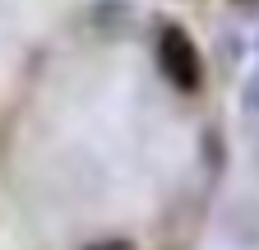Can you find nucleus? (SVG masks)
I'll return each mask as SVG.
<instances>
[{"instance_id":"1","label":"nucleus","mask_w":259,"mask_h":250,"mask_svg":"<svg viewBox=\"0 0 259 250\" xmlns=\"http://www.w3.org/2000/svg\"><path fill=\"white\" fill-rule=\"evenodd\" d=\"M153 51H157V70H162V79H167L176 93L194 98V93L204 88V51H199V42H194L181 23H162Z\"/></svg>"},{"instance_id":"2","label":"nucleus","mask_w":259,"mask_h":250,"mask_svg":"<svg viewBox=\"0 0 259 250\" xmlns=\"http://www.w3.org/2000/svg\"><path fill=\"white\" fill-rule=\"evenodd\" d=\"M204 158H208V172L227 167V144H218V130H204Z\"/></svg>"},{"instance_id":"3","label":"nucleus","mask_w":259,"mask_h":250,"mask_svg":"<svg viewBox=\"0 0 259 250\" xmlns=\"http://www.w3.org/2000/svg\"><path fill=\"white\" fill-rule=\"evenodd\" d=\"M241 107H245V116H259V65H254V74H250V84L241 93Z\"/></svg>"},{"instance_id":"4","label":"nucleus","mask_w":259,"mask_h":250,"mask_svg":"<svg viewBox=\"0 0 259 250\" xmlns=\"http://www.w3.org/2000/svg\"><path fill=\"white\" fill-rule=\"evenodd\" d=\"M83 250H135V241H130V236H107V241H93Z\"/></svg>"},{"instance_id":"5","label":"nucleus","mask_w":259,"mask_h":250,"mask_svg":"<svg viewBox=\"0 0 259 250\" xmlns=\"http://www.w3.org/2000/svg\"><path fill=\"white\" fill-rule=\"evenodd\" d=\"M254 167H259V144H254Z\"/></svg>"}]
</instances>
